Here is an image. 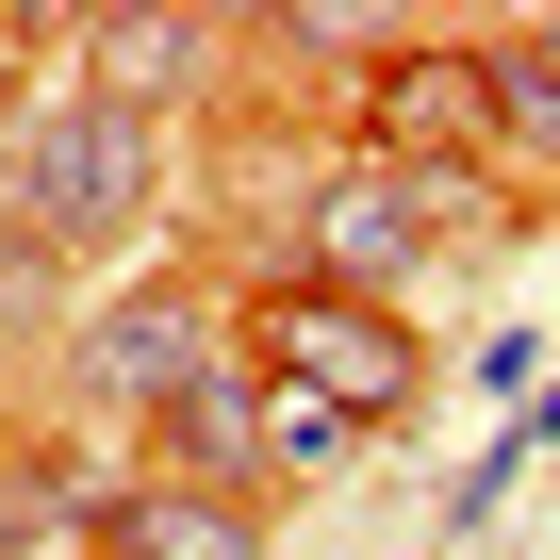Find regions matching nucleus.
Wrapping results in <instances>:
<instances>
[{
  "mask_svg": "<svg viewBox=\"0 0 560 560\" xmlns=\"http://www.w3.org/2000/svg\"><path fill=\"white\" fill-rule=\"evenodd\" d=\"M264 380L280 396H314V412H347V429H396L412 412V330L380 314V298H330V280H264Z\"/></svg>",
  "mask_w": 560,
  "mask_h": 560,
  "instance_id": "nucleus-1",
  "label": "nucleus"
},
{
  "mask_svg": "<svg viewBox=\"0 0 560 560\" xmlns=\"http://www.w3.org/2000/svg\"><path fill=\"white\" fill-rule=\"evenodd\" d=\"M363 149H380V165H412V182H462V165L494 149V67H478V50L396 34V50H380V83H363Z\"/></svg>",
  "mask_w": 560,
  "mask_h": 560,
  "instance_id": "nucleus-2",
  "label": "nucleus"
},
{
  "mask_svg": "<svg viewBox=\"0 0 560 560\" xmlns=\"http://www.w3.org/2000/svg\"><path fill=\"white\" fill-rule=\"evenodd\" d=\"M412 214H429V182L380 165V149H347V165L314 182V264H298V280H330V298H396V280H412Z\"/></svg>",
  "mask_w": 560,
  "mask_h": 560,
  "instance_id": "nucleus-3",
  "label": "nucleus"
},
{
  "mask_svg": "<svg viewBox=\"0 0 560 560\" xmlns=\"http://www.w3.org/2000/svg\"><path fill=\"white\" fill-rule=\"evenodd\" d=\"M214 363V330H198V298H165V280H149V298H116V314H83V380L116 396V412H182V380Z\"/></svg>",
  "mask_w": 560,
  "mask_h": 560,
  "instance_id": "nucleus-4",
  "label": "nucleus"
},
{
  "mask_svg": "<svg viewBox=\"0 0 560 560\" xmlns=\"http://www.w3.org/2000/svg\"><path fill=\"white\" fill-rule=\"evenodd\" d=\"M100 560H264V511L198 494V478H132V494H100Z\"/></svg>",
  "mask_w": 560,
  "mask_h": 560,
  "instance_id": "nucleus-5",
  "label": "nucleus"
},
{
  "mask_svg": "<svg viewBox=\"0 0 560 560\" xmlns=\"http://www.w3.org/2000/svg\"><path fill=\"white\" fill-rule=\"evenodd\" d=\"M165 445H182V478H198V494L264 478V363H198V380H182V412H165Z\"/></svg>",
  "mask_w": 560,
  "mask_h": 560,
  "instance_id": "nucleus-6",
  "label": "nucleus"
},
{
  "mask_svg": "<svg viewBox=\"0 0 560 560\" xmlns=\"http://www.w3.org/2000/svg\"><path fill=\"white\" fill-rule=\"evenodd\" d=\"M214 50H231L214 18H100V100L165 116V100H198V67H214Z\"/></svg>",
  "mask_w": 560,
  "mask_h": 560,
  "instance_id": "nucleus-7",
  "label": "nucleus"
},
{
  "mask_svg": "<svg viewBox=\"0 0 560 560\" xmlns=\"http://www.w3.org/2000/svg\"><path fill=\"white\" fill-rule=\"evenodd\" d=\"M527 67H544V83H560V18H544V34H527Z\"/></svg>",
  "mask_w": 560,
  "mask_h": 560,
  "instance_id": "nucleus-8",
  "label": "nucleus"
}]
</instances>
